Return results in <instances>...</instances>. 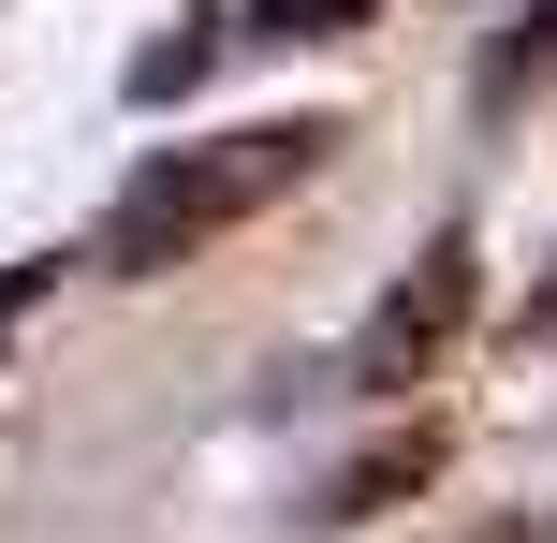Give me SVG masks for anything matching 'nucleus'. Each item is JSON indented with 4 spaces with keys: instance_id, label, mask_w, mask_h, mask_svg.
Here are the masks:
<instances>
[{
    "instance_id": "1",
    "label": "nucleus",
    "mask_w": 557,
    "mask_h": 543,
    "mask_svg": "<svg viewBox=\"0 0 557 543\" xmlns=\"http://www.w3.org/2000/svg\"><path fill=\"white\" fill-rule=\"evenodd\" d=\"M337 147H352V118H235V133H206V147H162V162L103 206L88 264H103V280H176V264H206L235 221H264L278 192H308Z\"/></svg>"
},
{
    "instance_id": "2",
    "label": "nucleus",
    "mask_w": 557,
    "mask_h": 543,
    "mask_svg": "<svg viewBox=\"0 0 557 543\" xmlns=\"http://www.w3.org/2000/svg\"><path fill=\"white\" fill-rule=\"evenodd\" d=\"M470 309H484V250H470V235H425V264L352 323L337 382H352V397H411V382H441V353L470 338Z\"/></svg>"
},
{
    "instance_id": "3",
    "label": "nucleus",
    "mask_w": 557,
    "mask_h": 543,
    "mask_svg": "<svg viewBox=\"0 0 557 543\" xmlns=\"http://www.w3.org/2000/svg\"><path fill=\"white\" fill-rule=\"evenodd\" d=\"M441 470V427H411V441H382V456H352L337 470V499H323V529H352V515H396V499Z\"/></svg>"
},
{
    "instance_id": "4",
    "label": "nucleus",
    "mask_w": 557,
    "mask_h": 543,
    "mask_svg": "<svg viewBox=\"0 0 557 543\" xmlns=\"http://www.w3.org/2000/svg\"><path fill=\"white\" fill-rule=\"evenodd\" d=\"M557 74V0H529V15H499V45H484V118L513 103V88Z\"/></svg>"
},
{
    "instance_id": "5",
    "label": "nucleus",
    "mask_w": 557,
    "mask_h": 543,
    "mask_svg": "<svg viewBox=\"0 0 557 543\" xmlns=\"http://www.w3.org/2000/svg\"><path fill=\"white\" fill-rule=\"evenodd\" d=\"M382 0H250V45H352Z\"/></svg>"
},
{
    "instance_id": "6",
    "label": "nucleus",
    "mask_w": 557,
    "mask_h": 543,
    "mask_svg": "<svg viewBox=\"0 0 557 543\" xmlns=\"http://www.w3.org/2000/svg\"><path fill=\"white\" fill-rule=\"evenodd\" d=\"M206 59H221V15H176V29H162V45H147V59H133V103H176V88H191V74H206Z\"/></svg>"
}]
</instances>
